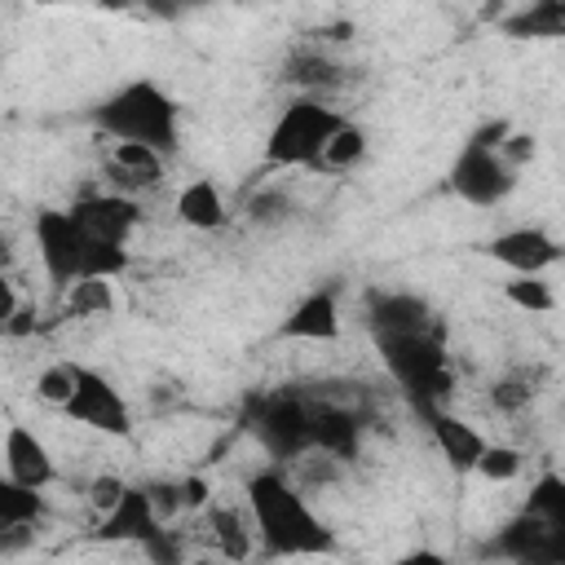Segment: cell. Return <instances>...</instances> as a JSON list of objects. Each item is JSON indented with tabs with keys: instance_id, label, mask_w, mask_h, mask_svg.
Here are the masks:
<instances>
[{
	"instance_id": "6da1fadb",
	"label": "cell",
	"mask_w": 565,
	"mask_h": 565,
	"mask_svg": "<svg viewBox=\"0 0 565 565\" xmlns=\"http://www.w3.org/2000/svg\"><path fill=\"white\" fill-rule=\"evenodd\" d=\"M247 508L256 516L260 552L269 556H331L335 534L309 503V494L282 472V468H260L243 486Z\"/></svg>"
},
{
	"instance_id": "7a4b0ae2",
	"label": "cell",
	"mask_w": 565,
	"mask_h": 565,
	"mask_svg": "<svg viewBox=\"0 0 565 565\" xmlns=\"http://www.w3.org/2000/svg\"><path fill=\"white\" fill-rule=\"evenodd\" d=\"M31 243H35V256H40L44 278L57 291H66L79 278H119L132 265L128 247H110V243L93 238L71 207H44V212H35L31 216Z\"/></svg>"
},
{
	"instance_id": "3957f363",
	"label": "cell",
	"mask_w": 565,
	"mask_h": 565,
	"mask_svg": "<svg viewBox=\"0 0 565 565\" xmlns=\"http://www.w3.org/2000/svg\"><path fill=\"white\" fill-rule=\"evenodd\" d=\"M97 128L106 141H141L172 154L181 137V110L154 79H132L97 106Z\"/></svg>"
},
{
	"instance_id": "277c9868",
	"label": "cell",
	"mask_w": 565,
	"mask_h": 565,
	"mask_svg": "<svg viewBox=\"0 0 565 565\" xmlns=\"http://www.w3.org/2000/svg\"><path fill=\"white\" fill-rule=\"evenodd\" d=\"M349 124L344 110H335L327 97H296L282 106L265 137V163L269 168H318L327 141Z\"/></svg>"
},
{
	"instance_id": "5b68a950",
	"label": "cell",
	"mask_w": 565,
	"mask_h": 565,
	"mask_svg": "<svg viewBox=\"0 0 565 565\" xmlns=\"http://www.w3.org/2000/svg\"><path fill=\"white\" fill-rule=\"evenodd\" d=\"M516 181L521 172L494 146H481V141H463V150L450 163V190L468 207H499L516 190Z\"/></svg>"
},
{
	"instance_id": "8992f818",
	"label": "cell",
	"mask_w": 565,
	"mask_h": 565,
	"mask_svg": "<svg viewBox=\"0 0 565 565\" xmlns=\"http://www.w3.org/2000/svg\"><path fill=\"white\" fill-rule=\"evenodd\" d=\"M486 256L508 269V278H547L565 265V243L543 225H512L486 243Z\"/></svg>"
},
{
	"instance_id": "52a82bcc",
	"label": "cell",
	"mask_w": 565,
	"mask_h": 565,
	"mask_svg": "<svg viewBox=\"0 0 565 565\" xmlns=\"http://www.w3.org/2000/svg\"><path fill=\"white\" fill-rule=\"evenodd\" d=\"M62 415L75 419L79 428H93V433H106V437H128L132 433V406H128L124 388L115 380H106L88 362H84L79 388H75V397H71V406Z\"/></svg>"
},
{
	"instance_id": "ba28073f",
	"label": "cell",
	"mask_w": 565,
	"mask_h": 565,
	"mask_svg": "<svg viewBox=\"0 0 565 565\" xmlns=\"http://www.w3.org/2000/svg\"><path fill=\"white\" fill-rule=\"evenodd\" d=\"M203 530H207V543L221 561L230 565H243L256 547H260V534H256V516L247 508V494H212V503L199 512Z\"/></svg>"
},
{
	"instance_id": "9c48e42d",
	"label": "cell",
	"mask_w": 565,
	"mask_h": 565,
	"mask_svg": "<svg viewBox=\"0 0 565 565\" xmlns=\"http://www.w3.org/2000/svg\"><path fill=\"white\" fill-rule=\"evenodd\" d=\"M102 172H106V190H119V194H150L163 185L168 177V154L154 150V146H141V141H106V159H102Z\"/></svg>"
},
{
	"instance_id": "30bf717a",
	"label": "cell",
	"mask_w": 565,
	"mask_h": 565,
	"mask_svg": "<svg viewBox=\"0 0 565 565\" xmlns=\"http://www.w3.org/2000/svg\"><path fill=\"white\" fill-rule=\"evenodd\" d=\"M71 212L79 216V225H84L93 238H102V243H110V247H128L132 234H137V225H141V199L119 194V190L79 194V199L71 203Z\"/></svg>"
},
{
	"instance_id": "8fae6325",
	"label": "cell",
	"mask_w": 565,
	"mask_h": 565,
	"mask_svg": "<svg viewBox=\"0 0 565 565\" xmlns=\"http://www.w3.org/2000/svg\"><path fill=\"white\" fill-rule=\"evenodd\" d=\"M4 481L26 486V490H49L57 481V459L44 446V437L35 428H26L22 419H13L4 428Z\"/></svg>"
},
{
	"instance_id": "7c38bea8",
	"label": "cell",
	"mask_w": 565,
	"mask_h": 565,
	"mask_svg": "<svg viewBox=\"0 0 565 565\" xmlns=\"http://www.w3.org/2000/svg\"><path fill=\"white\" fill-rule=\"evenodd\" d=\"M419 415L428 419V437H433V446L441 450V459H446L455 472H472L477 459H481V450L490 446V437H486L477 424H468L463 415H455L450 406H428V411H419Z\"/></svg>"
},
{
	"instance_id": "4fadbf2b",
	"label": "cell",
	"mask_w": 565,
	"mask_h": 565,
	"mask_svg": "<svg viewBox=\"0 0 565 565\" xmlns=\"http://www.w3.org/2000/svg\"><path fill=\"white\" fill-rule=\"evenodd\" d=\"M340 331H344V318H340V300L331 287H318L305 300H296V309L278 327L282 340H300V344H335Z\"/></svg>"
},
{
	"instance_id": "5bb4252c",
	"label": "cell",
	"mask_w": 565,
	"mask_h": 565,
	"mask_svg": "<svg viewBox=\"0 0 565 565\" xmlns=\"http://www.w3.org/2000/svg\"><path fill=\"white\" fill-rule=\"evenodd\" d=\"M371 327H375V340H388V335H424V331H437L433 322V309L424 296H411V291H380L366 309Z\"/></svg>"
},
{
	"instance_id": "9a60e30c",
	"label": "cell",
	"mask_w": 565,
	"mask_h": 565,
	"mask_svg": "<svg viewBox=\"0 0 565 565\" xmlns=\"http://www.w3.org/2000/svg\"><path fill=\"white\" fill-rule=\"evenodd\" d=\"M159 530H163V521H159L154 499H150L146 486H132L128 499H124L110 516L97 521V539H106V543H137V547H141V543H150Z\"/></svg>"
},
{
	"instance_id": "2e32d148",
	"label": "cell",
	"mask_w": 565,
	"mask_h": 565,
	"mask_svg": "<svg viewBox=\"0 0 565 565\" xmlns=\"http://www.w3.org/2000/svg\"><path fill=\"white\" fill-rule=\"evenodd\" d=\"M172 212L185 230H199V234H212V230H225L230 225V203H225V190L212 181V177H190L177 199H172Z\"/></svg>"
},
{
	"instance_id": "e0dca14e",
	"label": "cell",
	"mask_w": 565,
	"mask_h": 565,
	"mask_svg": "<svg viewBox=\"0 0 565 565\" xmlns=\"http://www.w3.org/2000/svg\"><path fill=\"white\" fill-rule=\"evenodd\" d=\"M525 516H534L561 547H565V472H543L530 486V499L521 508Z\"/></svg>"
},
{
	"instance_id": "ac0fdd59",
	"label": "cell",
	"mask_w": 565,
	"mask_h": 565,
	"mask_svg": "<svg viewBox=\"0 0 565 565\" xmlns=\"http://www.w3.org/2000/svg\"><path fill=\"white\" fill-rule=\"evenodd\" d=\"M79 375H84V362H79V358H53V362H44V366L35 371L31 393H35V402H44L49 411H66L71 397H75V388H79Z\"/></svg>"
},
{
	"instance_id": "d6986e66",
	"label": "cell",
	"mask_w": 565,
	"mask_h": 565,
	"mask_svg": "<svg viewBox=\"0 0 565 565\" xmlns=\"http://www.w3.org/2000/svg\"><path fill=\"white\" fill-rule=\"evenodd\" d=\"M57 296H62V318H110L119 305L115 278H79Z\"/></svg>"
},
{
	"instance_id": "ffe728a7",
	"label": "cell",
	"mask_w": 565,
	"mask_h": 565,
	"mask_svg": "<svg viewBox=\"0 0 565 565\" xmlns=\"http://www.w3.org/2000/svg\"><path fill=\"white\" fill-rule=\"evenodd\" d=\"M49 516L44 490H26L13 481H0V530H40Z\"/></svg>"
},
{
	"instance_id": "44dd1931",
	"label": "cell",
	"mask_w": 565,
	"mask_h": 565,
	"mask_svg": "<svg viewBox=\"0 0 565 565\" xmlns=\"http://www.w3.org/2000/svg\"><path fill=\"white\" fill-rule=\"evenodd\" d=\"M371 154V132L362 128V124H344L331 141H327V150H322V159H318V168L313 172H353V168H362V159Z\"/></svg>"
},
{
	"instance_id": "7402d4cb",
	"label": "cell",
	"mask_w": 565,
	"mask_h": 565,
	"mask_svg": "<svg viewBox=\"0 0 565 565\" xmlns=\"http://www.w3.org/2000/svg\"><path fill=\"white\" fill-rule=\"evenodd\" d=\"M508 35H534V40H547V35H565V0H539L530 9H516L508 22H503Z\"/></svg>"
},
{
	"instance_id": "603a6c76",
	"label": "cell",
	"mask_w": 565,
	"mask_h": 565,
	"mask_svg": "<svg viewBox=\"0 0 565 565\" xmlns=\"http://www.w3.org/2000/svg\"><path fill=\"white\" fill-rule=\"evenodd\" d=\"M472 472H477L481 481H490V486H512V481L525 472V450L512 446V441H490V446L481 450V459H477Z\"/></svg>"
},
{
	"instance_id": "cb8c5ba5",
	"label": "cell",
	"mask_w": 565,
	"mask_h": 565,
	"mask_svg": "<svg viewBox=\"0 0 565 565\" xmlns=\"http://www.w3.org/2000/svg\"><path fill=\"white\" fill-rule=\"evenodd\" d=\"M539 397V375L534 371H508L490 384V406L499 415H521Z\"/></svg>"
},
{
	"instance_id": "d4e9b609",
	"label": "cell",
	"mask_w": 565,
	"mask_h": 565,
	"mask_svg": "<svg viewBox=\"0 0 565 565\" xmlns=\"http://www.w3.org/2000/svg\"><path fill=\"white\" fill-rule=\"evenodd\" d=\"M503 300H508L512 309L530 313V318L556 309V291H552L547 278H508V282H503Z\"/></svg>"
},
{
	"instance_id": "484cf974",
	"label": "cell",
	"mask_w": 565,
	"mask_h": 565,
	"mask_svg": "<svg viewBox=\"0 0 565 565\" xmlns=\"http://www.w3.org/2000/svg\"><path fill=\"white\" fill-rule=\"evenodd\" d=\"M128 490H132V486H128L119 472H106V468H102V472H93V477L84 481V503H88V512L102 521V516H110V512L128 499Z\"/></svg>"
},
{
	"instance_id": "4316f807",
	"label": "cell",
	"mask_w": 565,
	"mask_h": 565,
	"mask_svg": "<svg viewBox=\"0 0 565 565\" xmlns=\"http://www.w3.org/2000/svg\"><path fill=\"white\" fill-rule=\"evenodd\" d=\"M499 154H503V159H508L516 172H525V168L534 163V154H539V137H534V132H525V128H512V132L503 137Z\"/></svg>"
},
{
	"instance_id": "83f0119b",
	"label": "cell",
	"mask_w": 565,
	"mask_h": 565,
	"mask_svg": "<svg viewBox=\"0 0 565 565\" xmlns=\"http://www.w3.org/2000/svg\"><path fill=\"white\" fill-rule=\"evenodd\" d=\"M393 565H455L446 552H437V547H411V552H402Z\"/></svg>"
},
{
	"instance_id": "f1b7e54d",
	"label": "cell",
	"mask_w": 565,
	"mask_h": 565,
	"mask_svg": "<svg viewBox=\"0 0 565 565\" xmlns=\"http://www.w3.org/2000/svg\"><path fill=\"white\" fill-rule=\"evenodd\" d=\"M185 565H230V561H221L216 552H199V556H190Z\"/></svg>"
},
{
	"instance_id": "f546056e",
	"label": "cell",
	"mask_w": 565,
	"mask_h": 565,
	"mask_svg": "<svg viewBox=\"0 0 565 565\" xmlns=\"http://www.w3.org/2000/svg\"><path fill=\"white\" fill-rule=\"evenodd\" d=\"M561 565H565V561H561Z\"/></svg>"
}]
</instances>
